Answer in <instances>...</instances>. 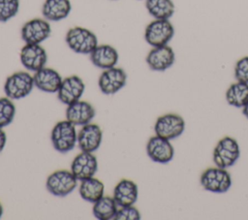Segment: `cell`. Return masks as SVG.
I'll use <instances>...</instances> for the list:
<instances>
[{
	"label": "cell",
	"mask_w": 248,
	"mask_h": 220,
	"mask_svg": "<svg viewBox=\"0 0 248 220\" xmlns=\"http://www.w3.org/2000/svg\"><path fill=\"white\" fill-rule=\"evenodd\" d=\"M145 61L150 70L164 72L173 65L175 54L169 45L153 47L147 53Z\"/></svg>",
	"instance_id": "5bb4252c"
},
{
	"label": "cell",
	"mask_w": 248,
	"mask_h": 220,
	"mask_svg": "<svg viewBox=\"0 0 248 220\" xmlns=\"http://www.w3.org/2000/svg\"><path fill=\"white\" fill-rule=\"evenodd\" d=\"M240 157V146L237 141L230 136L222 138L213 149L212 159L215 166L228 169L232 167Z\"/></svg>",
	"instance_id": "3957f363"
},
{
	"label": "cell",
	"mask_w": 248,
	"mask_h": 220,
	"mask_svg": "<svg viewBox=\"0 0 248 220\" xmlns=\"http://www.w3.org/2000/svg\"><path fill=\"white\" fill-rule=\"evenodd\" d=\"M144 1H145V0H144Z\"/></svg>",
	"instance_id": "d6a6232c"
},
{
	"label": "cell",
	"mask_w": 248,
	"mask_h": 220,
	"mask_svg": "<svg viewBox=\"0 0 248 220\" xmlns=\"http://www.w3.org/2000/svg\"><path fill=\"white\" fill-rule=\"evenodd\" d=\"M95 108L87 101L78 100L67 106L66 119L75 126H83L95 117Z\"/></svg>",
	"instance_id": "e0dca14e"
},
{
	"label": "cell",
	"mask_w": 248,
	"mask_h": 220,
	"mask_svg": "<svg viewBox=\"0 0 248 220\" xmlns=\"http://www.w3.org/2000/svg\"><path fill=\"white\" fill-rule=\"evenodd\" d=\"M112 197L118 206L133 205L139 197L138 185L131 179L123 178L114 186Z\"/></svg>",
	"instance_id": "ffe728a7"
},
{
	"label": "cell",
	"mask_w": 248,
	"mask_h": 220,
	"mask_svg": "<svg viewBox=\"0 0 248 220\" xmlns=\"http://www.w3.org/2000/svg\"><path fill=\"white\" fill-rule=\"evenodd\" d=\"M16 115V107L8 97L0 98V128H5L10 125Z\"/></svg>",
	"instance_id": "484cf974"
},
{
	"label": "cell",
	"mask_w": 248,
	"mask_h": 220,
	"mask_svg": "<svg viewBox=\"0 0 248 220\" xmlns=\"http://www.w3.org/2000/svg\"><path fill=\"white\" fill-rule=\"evenodd\" d=\"M146 153L153 162L167 164L172 160L174 148L170 140L155 135L146 143Z\"/></svg>",
	"instance_id": "4fadbf2b"
},
{
	"label": "cell",
	"mask_w": 248,
	"mask_h": 220,
	"mask_svg": "<svg viewBox=\"0 0 248 220\" xmlns=\"http://www.w3.org/2000/svg\"><path fill=\"white\" fill-rule=\"evenodd\" d=\"M3 212H4V207H3L2 204L0 203V218H1L2 215H3Z\"/></svg>",
	"instance_id": "1f68e13d"
},
{
	"label": "cell",
	"mask_w": 248,
	"mask_h": 220,
	"mask_svg": "<svg viewBox=\"0 0 248 220\" xmlns=\"http://www.w3.org/2000/svg\"><path fill=\"white\" fill-rule=\"evenodd\" d=\"M202 187L211 193H226L232 184V179L227 169L220 167L207 168L200 178Z\"/></svg>",
	"instance_id": "277c9868"
},
{
	"label": "cell",
	"mask_w": 248,
	"mask_h": 220,
	"mask_svg": "<svg viewBox=\"0 0 248 220\" xmlns=\"http://www.w3.org/2000/svg\"><path fill=\"white\" fill-rule=\"evenodd\" d=\"M50 141L56 151L60 153L71 151L78 143L76 126L67 119L57 122L51 130Z\"/></svg>",
	"instance_id": "7a4b0ae2"
},
{
	"label": "cell",
	"mask_w": 248,
	"mask_h": 220,
	"mask_svg": "<svg viewBox=\"0 0 248 220\" xmlns=\"http://www.w3.org/2000/svg\"><path fill=\"white\" fill-rule=\"evenodd\" d=\"M7 142V135L3 128H0V153L4 150Z\"/></svg>",
	"instance_id": "f546056e"
},
{
	"label": "cell",
	"mask_w": 248,
	"mask_h": 220,
	"mask_svg": "<svg viewBox=\"0 0 248 220\" xmlns=\"http://www.w3.org/2000/svg\"><path fill=\"white\" fill-rule=\"evenodd\" d=\"M185 120L176 113H166L159 116L154 124L155 135L167 140H174L185 130Z\"/></svg>",
	"instance_id": "ba28073f"
},
{
	"label": "cell",
	"mask_w": 248,
	"mask_h": 220,
	"mask_svg": "<svg viewBox=\"0 0 248 220\" xmlns=\"http://www.w3.org/2000/svg\"><path fill=\"white\" fill-rule=\"evenodd\" d=\"M78 192L82 200L94 204L104 196L105 185L100 179L92 176L80 180Z\"/></svg>",
	"instance_id": "7402d4cb"
},
{
	"label": "cell",
	"mask_w": 248,
	"mask_h": 220,
	"mask_svg": "<svg viewBox=\"0 0 248 220\" xmlns=\"http://www.w3.org/2000/svg\"><path fill=\"white\" fill-rule=\"evenodd\" d=\"M236 81L248 83V55L238 59L233 69Z\"/></svg>",
	"instance_id": "f1b7e54d"
},
{
	"label": "cell",
	"mask_w": 248,
	"mask_h": 220,
	"mask_svg": "<svg viewBox=\"0 0 248 220\" xmlns=\"http://www.w3.org/2000/svg\"><path fill=\"white\" fill-rule=\"evenodd\" d=\"M227 103L234 108H243L248 102V83L236 81L226 91Z\"/></svg>",
	"instance_id": "d4e9b609"
},
{
	"label": "cell",
	"mask_w": 248,
	"mask_h": 220,
	"mask_svg": "<svg viewBox=\"0 0 248 220\" xmlns=\"http://www.w3.org/2000/svg\"><path fill=\"white\" fill-rule=\"evenodd\" d=\"M242 113L244 114V116H245L246 118H248V102H247V104L242 108Z\"/></svg>",
	"instance_id": "4dcf8cb0"
},
{
	"label": "cell",
	"mask_w": 248,
	"mask_h": 220,
	"mask_svg": "<svg viewBox=\"0 0 248 220\" xmlns=\"http://www.w3.org/2000/svg\"><path fill=\"white\" fill-rule=\"evenodd\" d=\"M140 213L137 207L133 205L118 206L113 220H140Z\"/></svg>",
	"instance_id": "83f0119b"
},
{
	"label": "cell",
	"mask_w": 248,
	"mask_h": 220,
	"mask_svg": "<svg viewBox=\"0 0 248 220\" xmlns=\"http://www.w3.org/2000/svg\"><path fill=\"white\" fill-rule=\"evenodd\" d=\"M20 7L19 0H0V22H7L15 17Z\"/></svg>",
	"instance_id": "4316f807"
},
{
	"label": "cell",
	"mask_w": 248,
	"mask_h": 220,
	"mask_svg": "<svg viewBox=\"0 0 248 220\" xmlns=\"http://www.w3.org/2000/svg\"><path fill=\"white\" fill-rule=\"evenodd\" d=\"M103 131L96 123H88L81 126L78 132V145L81 151L95 152L101 145Z\"/></svg>",
	"instance_id": "2e32d148"
},
{
	"label": "cell",
	"mask_w": 248,
	"mask_h": 220,
	"mask_svg": "<svg viewBox=\"0 0 248 220\" xmlns=\"http://www.w3.org/2000/svg\"><path fill=\"white\" fill-rule=\"evenodd\" d=\"M90 61L97 68L106 70L116 66L119 54L116 48L110 45H99L89 54Z\"/></svg>",
	"instance_id": "d6986e66"
},
{
	"label": "cell",
	"mask_w": 248,
	"mask_h": 220,
	"mask_svg": "<svg viewBox=\"0 0 248 220\" xmlns=\"http://www.w3.org/2000/svg\"><path fill=\"white\" fill-rule=\"evenodd\" d=\"M78 186V179L71 171L57 170L50 173L46 181V190L53 196L66 197Z\"/></svg>",
	"instance_id": "8992f818"
},
{
	"label": "cell",
	"mask_w": 248,
	"mask_h": 220,
	"mask_svg": "<svg viewBox=\"0 0 248 220\" xmlns=\"http://www.w3.org/2000/svg\"><path fill=\"white\" fill-rule=\"evenodd\" d=\"M65 41L67 46L78 54L89 55L98 46V39L95 33L81 26L70 28L66 33Z\"/></svg>",
	"instance_id": "6da1fadb"
},
{
	"label": "cell",
	"mask_w": 248,
	"mask_h": 220,
	"mask_svg": "<svg viewBox=\"0 0 248 220\" xmlns=\"http://www.w3.org/2000/svg\"><path fill=\"white\" fill-rule=\"evenodd\" d=\"M145 7L154 19H170L175 11L172 0H145Z\"/></svg>",
	"instance_id": "603a6c76"
},
{
	"label": "cell",
	"mask_w": 248,
	"mask_h": 220,
	"mask_svg": "<svg viewBox=\"0 0 248 220\" xmlns=\"http://www.w3.org/2000/svg\"><path fill=\"white\" fill-rule=\"evenodd\" d=\"M118 204L113 197L103 196L93 204L92 212L95 218L99 220H113L117 211Z\"/></svg>",
	"instance_id": "cb8c5ba5"
},
{
	"label": "cell",
	"mask_w": 248,
	"mask_h": 220,
	"mask_svg": "<svg viewBox=\"0 0 248 220\" xmlns=\"http://www.w3.org/2000/svg\"><path fill=\"white\" fill-rule=\"evenodd\" d=\"M173 35L174 27L170 19H154L144 30V40L152 47L168 45Z\"/></svg>",
	"instance_id": "52a82bcc"
},
{
	"label": "cell",
	"mask_w": 248,
	"mask_h": 220,
	"mask_svg": "<svg viewBox=\"0 0 248 220\" xmlns=\"http://www.w3.org/2000/svg\"><path fill=\"white\" fill-rule=\"evenodd\" d=\"M98 171L97 157L93 152L81 151L72 161L71 172L78 180L92 177Z\"/></svg>",
	"instance_id": "9a60e30c"
},
{
	"label": "cell",
	"mask_w": 248,
	"mask_h": 220,
	"mask_svg": "<svg viewBox=\"0 0 248 220\" xmlns=\"http://www.w3.org/2000/svg\"><path fill=\"white\" fill-rule=\"evenodd\" d=\"M33 76L25 71H18L10 75L4 83L6 97L19 100L28 96L34 88Z\"/></svg>",
	"instance_id": "5b68a950"
},
{
	"label": "cell",
	"mask_w": 248,
	"mask_h": 220,
	"mask_svg": "<svg viewBox=\"0 0 248 220\" xmlns=\"http://www.w3.org/2000/svg\"><path fill=\"white\" fill-rule=\"evenodd\" d=\"M72 11L70 0H45L42 15L48 21H60L66 18Z\"/></svg>",
	"instance_id": "44dd1931"
},
{
	"label": "cell",
	"mask_w": 248,
	"mask_h": 220,
	"mask_svg": "<svg viewBox=\"0 0 248 220\" xmlns=\"http://www.w3.org/2000/svg\"><path fill=\"white\" fill-rule=\"evenodd\" d=\"M34 85L36 88L46 93H56L61 82V75L53 68L44 67L33 75Z\"/></svg>",
	"instance_id": "ac0fdd59"
},
{
	"label": "cell",
	"mask_w": 248,
	"mask_h": 220,
	"mask_svg": "<svg viewBox=\"0 0 248 220\" xmlns=\"http://www.w3.org/2000/svg\"><path fill=\"white\" fill-rule=\"evenodd\" d=\"M19 60L26 70L35 73L46 66L47 53L41 45L25 44L20 49Z\"/></svg>",
	"instance_id": "8fae6325"
},
{
	"label": "cell",
	"mask_w": 248,
	"mask_h": 220,
	"mask_svg": "<svg viewBox=\"0 0 248 220\" xmlns=\"http://www.w3.org/2000/svg\"><path fill=\"white\" fill-rule=\"evenodd\" d=\"M84 90L85 84L82 79L77 75H72L62 79L56 93L58 100L68 106L80 100Z\"/></svg>",
	"instance_id": "7c38bea8"
},
{
	"label": "cell",
	"mask_w": 248,
	"mask_h": 220,
	"mask_svg": "<svg viewBox=\"0 0 248 220\" xmlns=\"http://www.w3.org/2000/svg\"><path fill=\"white\" fill-rule=\"evenodd\" d=\"M127 82L126 72L119 67H112L102 72L98 79V86L102 93L112 95L120 91Z\"/></svg>",
	"instance_id": "30bf717a"
},
{
	"label": "cell",
	"mask_w": 248,
	"mask_h": 220,
	"mask_svg": "<svg viewBox=\"0 0 248 220\" xmlns=\"http://www.w3.org/2000/svg\"><path fill=\"white\" fill-rule=\"evenodd\" d=\"M51 34L49 21L46 18H32L26 21L20 30L21 39L25 44L41 45Z\"/></svg>",
	"instance_id": "9c48e42d"
}]
</instances>
